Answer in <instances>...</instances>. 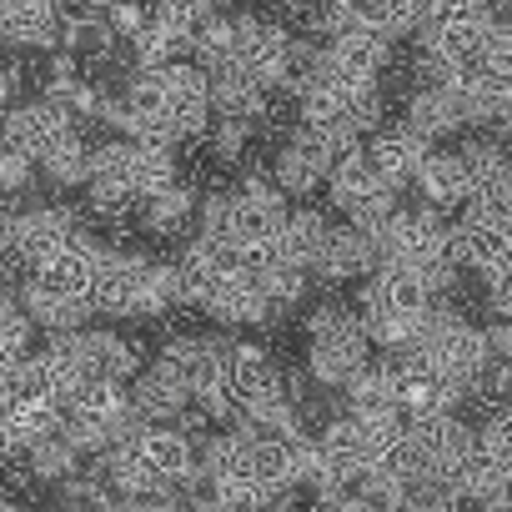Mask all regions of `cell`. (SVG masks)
Masks as SVG:
<instances>
[{
  "label": "cell",
  "mask_w": 512,
  "mask_h": 512,
  "mask_svg": "<svg viewBox=\"0 0 512 512\" xmlns=\"http://www.w3.org/2000/svg\"><path fill=\"white\" fill-rule=\"evenodd\" d=\"M86 302L106 322H166L171 312H181L176 262L171 256H151V251L101 241Z\"/></svg>",
  "instance_id": "1"
},
{
  "label": "cell",
  "mask_w": 512,
  "mask_h": 512,
  "mask_svg": "<svg viewBox=\"0 0 512 512\" xmlns=\"http://www.w3.org/2000/svg\"><path fill=\"white\" fill-rule=\"evenodd\" d=\"M432 307H437V292L402 267H377L357 287V317L377 352H407Z\"/></svg>",
  "instance_id": "2"
},
{
  "label": "cell",
  "mask_w": 512,
  "mask_h": 512,
  "mask_svg": "<svg viewBox=\"0 0 512 512\" xmlns=\"http://www.w3.org/2000/svg\"><path fill=\"white\" fill-rule=\"evenodd\" d=\"M452 221L432 206H397V216L387 221V231L377 236V256L382 267H402L412 277H422L437 297L457 282V262H452Z\"/></svg>",
  "instance_id": "3"
},
{
  "label": "cell",
  "mask_w": 512,
  "mask_h": 512,
  "mask_svg": "<svg viewBox=\"0 0 512 512\" xmlns=\"http://www.w3.org/2000/svg\"><path fill=\"white\" fill-rule=\"evenodd\" d=\"M302 337H307V377L327 392H347V382L362 377L377 352L357 307H342V302H317L307 312Z\"/></svg>",
  "instance_id": "4"
},
{
  "label": "cell",
  "mask_w": 512,
  "mask_h": 512,
  "mask_svg": "<svg viewBox=\"0 0 512 512\" xmlns=\"http://www.w3.org/2000/svg\"><path fill=\"white\" fill-rule=\"evenodd\" d=\"M412 352H422V357H427V362H432L457 392H467V387L492 367L487 332H482L477 322H467L457 307H447L442 297H437V307L427 312V322H422Z\"/></svg>",
  "instance_id": "5"
},
{
  "label": "cell",
  "mask_w": 512,
  "mask_h": 512,
  "mask_svg": "<svg viewBox=\"0 0 512 512\" xmlns=\"http://www.w3.org/2000/svg\"><path fill=\"white\" fill-rule=\"evenodd\" d=\"M221 382H226L241 417H262V412H272L292 397V377L277 367V357L262 342H251V337H231L226 362H221Z\"/></svg>",
  "instance_id": "6"
},
{
  "label": "cell",
  "mask_w": 512,
  "mask_h": 512,
  "mask_svg": "<svg viewBox=\"0 0 512 512\" xmlns=\"http://www.w3.org/2000/svg\"><path fill=\"white\" fill-rule=\"evenodd\" d=\"M131 447L166 492H201V447L176 422H146Z\"/></svg>",
  "instance_id": "7"
},
{
  "label": "cell",
  "mask_w": 512,
  "mask_h": 512,
  "mask_svg": "<svg viewBox=\"0 0 512 512\" xmlns=\"http://www.w3.org/2000/svg\"><path fill=\"white\" fill-rule=\"evenodd\" d=\"M392 362V397H397V412L402 422L412 417H432V412H457L462 407V392L422 357V352H387Z\"/></svg>",
  "instance_id": "8"
},
{
  "label": "cell",
  "mask_w": 512,
  "mask_h": 512,
  "mask_svg": "<svg viewBox=\"0 0 512 512\" xmlns=\"http://www.w3.org/2000/svg\"><path fill=\"white\" fill-rule=\"evenodd\" d=\"M61 337H66V347H71L86 382H126L131 387V377L146 367L141 342H131L111 327H81V332H61Z\"/></svg>",
  "instance_id": "9"
},
{
  "label": "cell",
  "mask_w": 512,
  "mask_h": 512,
  "mask_svg": "<svg viewBox=\"0 0 512 512\" xmlns=\"http://www.w3.org/2000/svg\"><path fill=\"white\" fill-rule=\"evenodd\" d=\"M66 131H76V121H71L61 106H51L46 96H41V101H16L6 116H0V146L16 151V156H26V161H36V166H41V156H46Z\"/></svg>",
  "instance_id": "10"
},
{
  "label": "cell",
  "mask_w": 512,
  "mask_h": 512,
  "mask_svg": "<svg viewBox=\"0 0 512 512\" xmlns=\"http://www.w3.org/2000/svg\"><path fill=\"white\" fill-rule=\"evenodd\" d=\"M332 151L312 136V131H302V126H292V136L277 146V156H272V181L287 191V201H307V196H317L322 186H327V171H332Z\"/></svg>",
  "instance_id": "11"
},
{
  "label": "cell",
  "mask_w": 512,
  "mask_h": 512,
  "mask_svg": "<svg viewBox=\"0 0 512 512\" xmlns=\"http://www.w3.org/2000/svg\"><path fill=\"white\" fill-rule=\"evenodd\" d=\"M377 267H382L377 241H372L367 231L337 221L332 236H327V246H322V262L312 267V282H327V287H352V282H357V287H362Z\"/></svg>",
  "instance_id": "12"
},
{
  "label": "cell",
  "mask_w": 512,
  "mask_h": 512,
  "mask_svg": "<svg viewBox=\"0 0 512 512\" xmlns=\"http://www.w3.org/2000/svg\"><path fill=\"white\" fill-rule=\"evenodd\" d=\"M362 151H367L372 171L382 176V186L407 191V186H412V176H417V166H422V156H427L432 146H427L407 121H382V126L362 141Z\"/></svg>",
  "instance_id": "13"
},
{
  "label": "cell",
  "mask_w": 512,
  "mask_h": 512,
  "mask_svg": "<svg viewBox=\"0 0 512 512\" xmlns=\"http://www.w3.org/2000/svg\"><path fill=\"white\" fill-rule=\"evenodd\" d=\"M96 251H101V241L91 231H76L66 246L41 256V262L26 272V282H36L46 292H61V297H86L91 292V272H96Z\"/></svg>",
  "instance_id": "14"
},
{
  "label": "cell",
  "mask_w": 512,
  "mask_h": 512,
  "mask_svg": "<svg viewBox=\"0 0 512 512\" xmlns=\"http://www.w3.org/2000/svg\"><path fill=\"white\" fill-rule=\"evenodd\" d=\"M327 56H332L337 66L357 71V76H377V81H382V71H392L397 41H392L367 11H362V16H352V21L327 41Z\"/></svg>",
  "instance_id": "15"
},
{
  "label": "cell",
  "mask_w": 512,
  "mask_h": 512,
  "mask_svg": "<svg viewBox=\"0 0 512 512\" xmlns=\"http://www.w3.org/2000/svg\"><path fill=\"white\" fill-rule=\"evenodd\" d=\"M211 76V116H231V121H256V131H262L267 111H272V86H262L241 61L231 66H216L206 71Z\"/></svg>",
  "instance_id": "16"
},
{
  "label": "cell",
  "mask_w": 512,
  "mask_h": 512,
  "mask_svg": "<svg viewBox=\"0 0 512 512\" xmlns=\"http://www.w3.org/2000/svg\"><path fill=\"white\" fill-rule=\"evenodd\" d=\"M131 407H136L141 422H176V417L191 407V387H186V377H181L171 362L151 357V362L131 377Z\"/></svg>",
  "instance_id": "17"
},
{
  "label": "cell",
  "mask_w": 512,
  "mask_h": 512,
  "mask_svg": "<svg viewBox=\"0 0 512 512\" xmlns=\"http://www.w3.org/2000/svg\"><path fill=\"white\" fill-rule=\"evenodd\" d=\"M452 262H457V272H477V277H487V272H497L507 256H512V231L507 226H497V221H472V216H457L452 221Z\"/></svg>",
  "instance_id": "18"
},
{
  "label": "cell",
  "mask_w": 512,
  "mask_h": 512,
  "mask_svg": "<svg viewBox=\"0 0 512 512\" xmlns=\"http://www.w3.org/2000/svg\"><path fill=\"white\" fill-rule=\"evenodd\" d=\"M412 191L422 196V206H432V211H462L467 206V196H472V186H467V166H462V151H442V146H432L427 156H422V166H417V176H412Z\"/></svg>",
  "instance_id": "19"
},
{
  "label": "cell",
  "mask_w": 512,
  "mask_h": 512,
  "mask_svg": "<svg viewBox=\"0 0 512 512\" xmlns=\"http://www.w3.org/2000/svg\"><path fill=\"white\" fill-rule=\"evenodd\" d=\"M196 206H201V191L186 176H176L171 186L141 201V231L156 241H181L186 231H196Z\"/></svg>",
  "instance_id": "20"
},
{
  "label": "cell",
  "mask_w": 512,
  "mask_h": 512,
  "mask_svg": "<svg viewBox=\"0 0 512 512\" xmlns=\"http://www.w3.org/2000/svg\"><path fill=\"white\" fill-rule=\"evenodd\" d=\"M61 51H71L81 66H111L121 56V36L111 31L106 11H86V6H71L61 16Z\"/></svg>",
  "instance_id": "21"
},
{
  "label": "cell",
  "mask_w": 512,
  "mask_h": 512,
  "mask_svg": "<svg viewBox=\"0 0 512 512\" xmlns=\"http://www.w3.org/2000/svg\"><path fill=\"white\" fill-rule=\"evenodd\" d=\"M402 121H407V126H412L427 146H437V141H447V136L467 131L457 96H452L447 86H437V81L412 86V96H407V116H402Z\"/></svg>",
  "instance_id": "22"
},
{
  "label": "cell",
  "mask_w": 512,
  "mask_h": 512,
  "mask_svg": "<svg viewBox=\"0 0 512 512\" xmlns=\"http://www.w3.org/2000/svg\"><path fill=\"white\" fill-rule=\"evenodd\" d=\"M462 151V166H467V186L472 196L467 201H497L512 191V151L502 141H487V136H472L457 146Z\"/></svg>",
  "instance_id": "23"
},
{
  "label": "cell",
  "mask_w": 512,
  "mask_h": 512,
  "mask_svg": "<svg viewBox=\"0 0 512 512\" xmlns=\"http://www.w3.org/2000/svg\"><path fill=\"white\" fill-rule=\"evenodd\" d=\"M332 226H337L332 211H322V206H292L287 221H282V256H287L292 267L312 272L322 262V246H327Z\"/></svg>",
  "instance_id": "24"
},
{
  "label": "cell",
  "mask_w": 512,
  "mask_h": 512,
  "mask_svg": "<svg viewBox=\"0 0 512 512\" xmlns=\"http://www.w3.org/2000/svg\"><path fill=\"white\" fill-rule=\"evenodd\" d=\"M21 307H26V317L51 337V332H81V327H91V302L86 297H61V292H46V287H36V282H21Z\"/></svg>",
  "instance_id": "25"
},
{
  "label": "cell",
  "mask_w": 512,
  "mask_h": 512,
  "mask_svg": "<svg viewBox=\"0 0 512 512\" xmlns=\"http://www.w3.org/2000/svg\"><path fill=\"white\" fill-rule=\"evenodd\" d=\"M41 181L46 186H56V191H71V186H86L91 181V141L81 136V126L76 131H66L46 156H41Z\"/></svg>",
  "instance_id": "26"
},
{
  "label": "cell",
  "mask_w": 512,
  "mask_h": 512,
  "mask_svg": "<svg viewBox=\"0 0 512 512\" xmlns=\"http://www.w3.org/2000/svg\"><path fill=\"white\" fill-rule=\"evenodd\" d=\"M262 141V131H256V121H231V116H216V126L206 131L201 146V161L206 166H241L251 156V146Z\"/></svg>",
  "instance_id": "27"
},
{
  "label": "cell",
  "mask_w": 512,
  "mask_h": 512,
  "mask_svg": "<svg viewBox=\"0 0 512 512\" xmlns=\"http://www.w3.org/2000/svg\"><path fill=\"white\" fill-rule=\"evenodd\" d=\"M26 462H31V472H36V482H41V487H61L71 472H81V467H86V452H81L61 427H56L51 437H41V442L26 452Z\"/></svg>",
  "instance_id": "28"
},
{
  "label": "cell",
  "mask_w": 512,
  "mask_h": 512,
  "mask_svg": "<svg viewBox=\"0 0 512 512\" xmlns=\"http://www.w3.org/2000/svg\"><path fill=\"white\" fill-rule=\"evenodd\" d=\"M347 412L352 417H382V412H397V397H392V362H372L362 377L347 382ZM402 417V412H397Z\"/></svg>",
  "instance_id": "29"
},
{
  "label": "cell",
  "mask_w": 512,
  "mask_h": 512,
  "mask_svg": "<svg viewBox=\"0 0 512 512\" xmlns=\"http://www.w3.org/2000/svg\"><path fill=\"white\" fill-rule=\"evenodd\" d=\"M256 277H262V287H267L277 317H282V312H297V307L312 297V272H302V267H292V262H267Z\"/></svg>",
  "instance_id": "30"
},
{
  "label": "cell",
  "mask_w": 512,
  "mask_h": 512,
  "mask_svg": "<svg viewBox=\"0 0 512 512\" xmlns=\"http://www.w3.org/2000/svg\"><path fill=\"white\" fill-rule=\"evenodd\" d=\"M422 6H427V0H362V11H367L392 41L417 36V26H422Z\"/></svg>",
  "instance_id": "31"
},
{
  "label": "cell",
  "mask_w": 512,
  "mask_h": 512,
  "mask_svg": "<svg viewBox=\"0 0 512 512\" xmlns=\"http://www.w3.org/2000/svg\"><path fill=\"white\" fill-rule=\"evenodd\" d=\"M477 66H482L487 76H497V81H512V26H507V21H497V16H492Z\"/></svg>",
  "instance_id": "32"
},
{
  "label": "cell",
  "mask_w": 512,
  "mask_h": 512,
  "mask_svg": "<svg viewBox=\"0 0 512 512\" xmlns=\"http://www.w3.org/2000/svg\"><path fill=\"white\" fill-rule=\"evenodd\" d=\"M477 447H482L492 462L512 467V407H497V412L482 417V427H477Z\"/></svg>",
  "instance_id": "33"
},
{
  "label": "cell",
  "mask_w": 512,
  "mask_h": 512,
  "mask_svg": "<svg viewBox=\"0 0 512 512\" xmlns=\"http://www.w3.org/2000/svg\"><path fill=\"white\" fill-rule=\"evenodd\" d=\"M447 21H492V0H427L422 26H447Z\"/></svg>",
  "instance_id": "34"
},
{
  "label": "cell",
  "mask_w": 512,
  "mask_h": 512,
  "mask_svg": "<svg viewBox=\"0 0 512 512\" xmlns=\"http://www.w3.org/2000/svg\"><path fill=\"white\" fill-rule=\"evenodd\" d=\"M151 0H116V6L106 11V21H111V31L121 36V46H131L136 36H141V26L151 21Z\"/></svg>",
  "instance_id": "35"
},
{
  "label": "cell",
  "mask_w": 512,
  "mask_h": 512,
  "mask_svg": "<svg viewBox=\"0 0 512 512\" xmlns=\"http://www.w3.org/2000/svg\"><path fill=\"white\" fill-rule=\"evenodd\" d=\"M482 292H487V312L502 317V322H512V256H507L497 272L482 277Z\"/></svg>",
  "instance_id": "36"
},
{
  "label": "cell",
  "mask_w": 512,
  "mask_h": 512,
  "mask_svg": "<svg viewBox=\"0 0 512 512\" xmlns=\"http://www.w3.org/2000/svg\"><path fill=\"white\" fill-rule=\"evenodd\" d=\"M26 81H31V66L26 61H6V56H0V116L16 106V96L26 91Z\"/></svg>",
  "instance_id": "37"
},
{
  "label": "cell",
  "mask_w": 512,
  "mask_h": 512,
  "mask_svg": "<svg viewBox=\"0 0 512 512\" xmlns=\"http://www.w3.org/2000/svg\"><path fill=\"white\" fill-rule=\"evenodd\" d=\"M402 512H457V497H442V492H417Z\"/></svg>",
  "instance_id": "38"
},
{
  "label": "cell",
  "mask_w": 512,
  "mask_h": 512,
  "mask_svg": "<svg viewBox=\"0 0 512 512\" xmlns=\"http://www.w3.org/2000/svg\"><path fill=\"white\" fill-rule=\"evenodd\" d=\"M181 512H231V507H226V502H216L211 492H191V502H186Z\"/></svg>",
  "instance_id": "39"
},
{
  "label": "cell",
  "mask_w": 512,
  "mask_h": 512,
  "mask_svg": "<svg viewBox=\"0 0 512 512\" xmlns=\"http://www.w3.org/2000/svg\"><path fill=\"white\" fill-rule=\"evenodd\" d=\"M497 131H507V136H512V91H507V101H502V116H497Z\"/></svg>",
  "instance_id": "40"
},
{
  "label": "cell",
  "mask_w": 512,
  "mask_h": 512,
  "mask_svg": "<svg viewBox=\"0 0 512 512\" xmlns=\"http://www.w3.org/2000/svg\"><path fill=\"white\" fill-rule=\"evenodd\" d=\"M71 6H86V11H111L116 0H71Z\"/></svg>",
  "instance_id": "41"
},
{
  "label": "cell",
  "mask_w": 512,
  "mask_h": 512,
  "mask_svg": "<svg viewBox=\"0 0 512 512\" xmlns=\"http://www.w3.org/2000/svg\"><path fill=\"white\" fill-rule=\"evenodd\" d=\"M0 512H31L21 497H0Z\"/></svg>",
  "instance_id": "42"
},
{
  "label": "cell",
  "mask_w": 512,
  "mask_h": 512,
  "mask_svg": "<svg viewBox=\"0 0 512 512\" xmlns=\"http://www.w3.org/2000/svg\"><path fill=\"white\" fill-rule=\"evenodd\" d=\"M282 512H312V507H297V502H292V507H282Z\"/></svg>",
  "instance_id": "43"
},
{
  "label": "cell",
  "mask_w": 512,
  "mask_h": 512,
  "mask_svg": "<svg viewBox=\"0 0 512 512\" xmlns=\"http://www.w3.org/2000/svg\"><path fill=\"white\" fill-rule=\"evenodd\" d=\"M0 497H6V472H0Z\"/></svg>",
  "instance_id": "44"
},
{
  "label": "cell",
  "mask_w": 512,
  "mask_h": 512,
  "mask_svg": "<svg viewBox=\"0 0 512 512\" xmlns=\"http://www.w3.org/2000/svg\"><path fill=\"white\" fill-rule=\"evenodd\" d=\"M502 6H512V0H502Z\"/></svg>",
  "instance_id": "45"
}]
</instances>
